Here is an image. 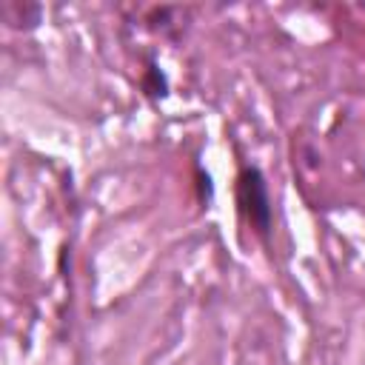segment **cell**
I'll use <instances>...</instances> for the list:
<instances>
[{"label":"cell","instance_id":"obj_1","mask_svg":"<svg viewBox=\"0 0 365 365\" xmlns=\"http://www.w3.org/2000/svg\"><path fill=\"white\" fill-rule=\"evenodd\" d=\"M237 208L245 217V222L254 228V234L268 240L274 214H271V197H268L265 174L257 165H242L237 174Z\"/></svg>","mask_w":365,"mask_h":365},{"label":"cell","instance_id":"obj_2","mask_svg":"<svg viewBox=\"0 0 365 365\" xmlns=\"http://www.w3.org/2000/svg\"><path fill=\"white\" fill-rule=\"evenodd\" d=\"M40 17H43V6H37V3H3V20L11 26V29H23V31H29V29H34L37 23H40Z\"/></svg>","mask_w":365,"mask_h":365},{"label":"cell","instance_id":"obj_3","mask_svg":"<svg viewBox=\"0 0 365 365\" xmlns=\"http://www.w3.org/2000/svg\"><path fill=\"white\" fill-rule=\"evenodd\" d=\"M140 86H143L145 97H151V100H163V97L168 94V80H165V74L160 71V66H157L154 60H148V66H145V74H143Z\"/></svg>","mask_w":365,"mask_h":365}]
</instances>
